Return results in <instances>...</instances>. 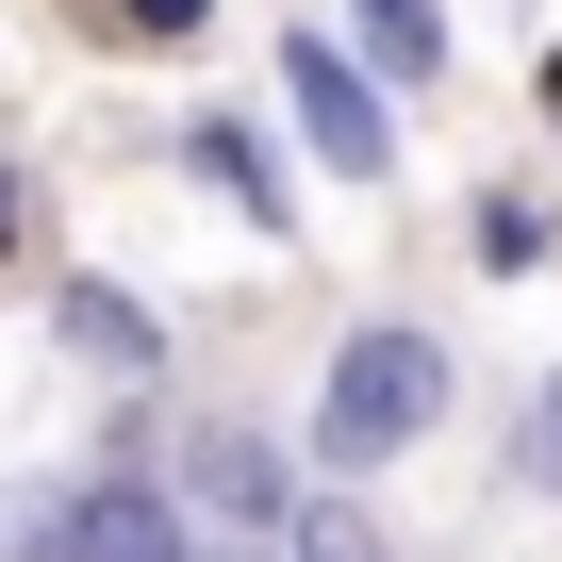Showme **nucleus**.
Returning a JSON list of instances; mask_svg holds the SVG:
<instances>
[{"mask_svg":"<svg viewBox=\"0 0 562 562\" xmlns=\"http://www.w3.org/2000/svg\"><path fill=\"white\" fill-rule=\"evenodd\" d=\"M447 397H463V364L430 348V331H348L331 348V381H315V480H381L397 447H430L447 430Z\"/></svg>","mask_w":562,"mask_h":562,"instance_id":"nucleus-1","label":"nucleus"},{"mask_svg":"<svg viewBox=\"0 0 562 562\" xmlns=\"http://www.w3.org/2000/svg\"><path fill=\"white\" fill-rule=\"evenodd\" d=\"M166 496H182L199 529H232V546H299L331 480H315V447H281V430H248V414H199V430H182V480H166Z\"/></svg>","mask_w":562,"mask_h":562,"instance_id":"nucleus-2","label":"nucleus"},{"mask_svg":"<svg viewBox=\"0 0 562 562\" xmlns=\"http://www.w3.org/2000/svg\"><path fill=\"white\" fill-rule=\"evenodd\" d=\"M281 116H299V149H315L331 182H397V100H381L364 50H331V18L281 34Z\"/></svg>","mask_w":562,"mask_h":562,"instance_id":"nucleus-3","label":"nucleus"},{"mask_svg":"<svg viewBox=\"0 0 562 562\" xmlns=\"http://www.w3.org/2000/svg\"><path fill=\"white\" fill-rule=\"evenodd\" d=\"M18 562H199V513L149 480H67L18 513Z\"/></svg>","mask_w":562,"mask_h":562,"instance_id":"nucleus-4","label":"nucleus"},{"mask_svg":"<svg viewBox=\"0 0 562 562\" xmlns=\"http://www.w3.org/2000/svg\"><path fill=\"white\" fill-rule=\"evenodd\" d=\"M50 348H67V364H100V381H149V364H166V315L133 299V281L67 265V281H50Z\"/></svg>","mask_w":562,"mask_h":562,"instance_id":"nucleus-5","label":"nucleus"},{"mask_svg":"<svg viewBox=\"0 0 562 562\" xmlns=\"http://www.w3.org/2000/svg\"><path fill=\"white\" fill-rule=\"evenodd\" d=\"M182 166H199V182H215L248 232H299V182H281V149H265L248 116H199V133H182Z\"/></svg>","mask_w":562,"mask_h":562,"instance_id":"nucleus-6","label":"nucleus"},{"mask_svg":"<svg viewBox=\"0 0 562 562\" xmlns=\"http://www.w3.org/2000/svg\"><path fill=\"white\" fill-rule=\"evenodd\" d=\"M348 34H364L381 83H430L447 67V0H348Z\"/></svg>","mask_w":562,"mask_h":562,"instance_id":"nucleus-7","label":"nucleus"},{"mask_svg":"<svg viewBox=\"0 0 562 562\" xmlns=\"http://www.w3.org/2000/svg\"><path fill=\"white\" fill-rule=\"evenodd\" d=\"M480 265L529 281V265H546V215H529V199H480Z\"/></svg>","mask_w":562,"mask_h":562,"instance_id":"nucleus-8","label":"nucleus"},{"mask_svg":"<svg viewBox=\"0 0 562 562\" xmlns=\"http://www.w3.org/2000/svg\"><path fill=\"white\" fill-rule=\"evenodd\" d=\"M116 18H133V34H199V18H215V0H116Z\"/></svg>","mask_w":562,"mask_h":562,"instance_id":"nucleus-9","label":"nucleus"},{"mask_svg":"<svg viewBox=\"0 0 562 562\" xmlns=\"http://www.w3.org/2000/svg\"><path fill=\"white\" fill-rule=\"evenodd\" d=\"M529 463H546V480H562V381H546V397H529Z\"/></svg>","mask_w":562,"mask_h":562,"instance_id":"nucleus-10","label":"nucleus"},{"mask_svg":"<svg viewBox=\"0 0 562 562\" xmlns=\"http://www.w3.org/2000/svg\"><path fill=\"white\" fill-rule=\"evenodd\" d=\"M0 248H18V166H0Z\"/></svg>","mask_w":562,"mask_h":562,"instance_id":"nucleus-11","label":"nucleus"},{"mask_svg":"<svg viewBox=\"0 0 562 562\" xmlns=\"http://www.w3.org/2000/svg\"><path fill=\"white\" fill-rule=\"evenodd\" d=\"M546 116H562V50H546Z\"/></svg>","mask_w":562,"mask_h":562,"instance_id":"nucleus-12","label":"nucleus"}]
</instances>
